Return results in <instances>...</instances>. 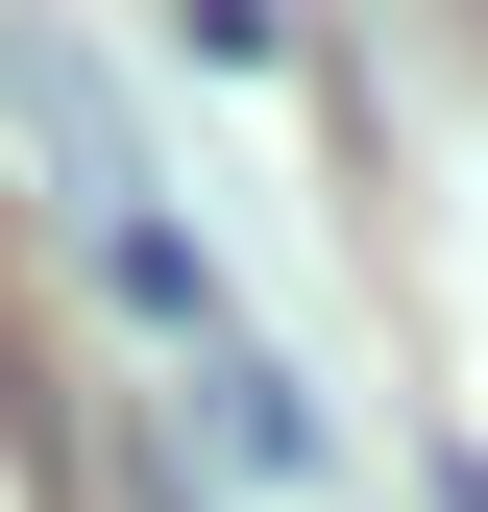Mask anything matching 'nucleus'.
Segmentation results:
<instances>
[]
</instances>
